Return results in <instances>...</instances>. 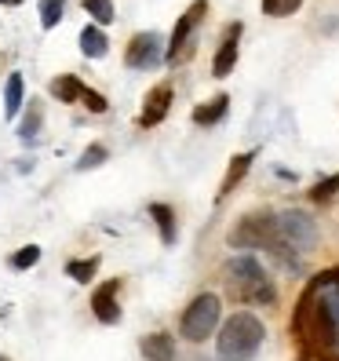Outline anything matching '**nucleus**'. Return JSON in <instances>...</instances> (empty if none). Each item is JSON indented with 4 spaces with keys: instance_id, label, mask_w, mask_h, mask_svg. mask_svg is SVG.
Wrapping results in <instances>:
<instances>
[{
    "instance_id": "obj_1",
    "label": "nucleus",
    "mask_w": 339,
    "mask_h": 361,
    "mask_svg": "<svg viewBox=\"0 0 339 361\" xmlns=\"http://www.w3.org/2000/svg\"><path fill=\"white\" fill-rule=\"evenodd\" d=\"M292 329L314 361H339V270H325L307 285Z\"/></svg>"
},
{
    "instance_id": "obj_2",
    "label": "nucleus",
    "mask_w": 339,
    "mask_h": 361,
    "mask_svg": "<svg viewBox=\"0 0 339 361\" xmlns=\"http://www.w3.org/2000/svg\"><path fill=\"white\" fill-rule=\"evenodd\" d=\"M263 336H266V329H263L259 317L248 314V310H241V314H234V317H230V322L219 329V336H216V354H219V361H248L252 354L263 347Z\"/></svg>"
},
{
    "instance_id": "obj_3",
    "label": "nucleus",
    "mask_w": 339,
    "mask_h": 361,
    "mask_svg": "<svg viewBox=\"0 0 339 361\" xmlns=\"http://www.w3.org/2000/svg\"><path fill=\"white\" fill-rule=\"evenodd\" d=\"M223 281L230 288V295L241 303H273V285L270 278L263 274V267L252 259V256H238L223 267Z\"/></svg>"
},
{
    "instance_id": "obj_4",
    "label": "nucleus",
    "mask_w": 339,
    "mask_h": 361,
    "mask_svg": "<svg viewBox=\"0 0 339 361\" xmlns=\"http://www.w3.org/2000/svg\"><path fill=\"white\" fill-rule=\"evenodd\" d=\"M230 245H234V248H266L278 259H288V245L281 241L278 216H266V212L245 216L234 230H230Z\"/></svg>"
},
{
    "instance_id": "obj_5",
    "label": "nucleus",
    "mask_w": 339,
    "mask_h": 361,
    "mask_svg": "<svg viewBox=\"0 0 339 361\" xmlns=\"http://www.w3.org/2000/svg\"><path fill=\"white\" fill-rule=\"evenodd\" d=\"M219 314H223V307H219V295L201 292L197 300L186 307L183 322H179L183 339H190V343H204V339H208L211 332H216V325H219Z\"/></svg>"
},
{
    "instance_id": "obj_6",
    "label": "nucleus",
    "mask_w": 339,
    "mask_h": 361,
    "mask_svg": "<svg viewBox=\"0 0 339 361\" xmlns=\"http://www.w3.org/2000/svg\"><path fill=\"white\" fill-rule=\"evenodd\" d=\"M204 15H208V0H194V4L183 11V18H179L175 30H172L168 62H183V59H190V51H194V33H197V26L204 23Z\"/></svg>"
},
{
    "instance_id": "obj_7",
    "label": "nucleus",
    "mask_w": 339,
    "mask_h": 361,
    "mask_svg": "<svg viewBox=\"0 0 339 361\" xmlns=\"http://www.w3.org/2000/svg\"><path fill=\"white\" fill-rule=\"evenodd\" d=\"M278 230H281V241L288 245V252H310L317 245V226L307 212H281L278 216Z\"/></svg>"
},
{
    "instance_id": "obj_8",
    "label": "nucleus",
    "mask_w": 339,
    "mask_h": 361,
    "mask_svg": "<svg viewBox=\"0 0 339 361\" xmlns=\"http://www.w3.org/2000/svg\"><path fill=\"white\" fill-rule=\"evenodd\" d=\"M128 66L132 70H154V66H161V62L168 59V48L161 44V37L154 33V30H146V33H135L132 37V44H128Z\"/></svg>"
},
{
    "instance_id": "obj_9",
    "label": "nucleus",
    "mask_w": 339,
    "mask_h": 361,
    "mask_svg": "<svg viewBox=\"0 0 339 361\" xmlns=\"http://www.w3.org/2000/svg\"><path fill=\"white\" fill-rule=\"evenodd\" d=\"M168 106H172V84H157V88H150V95H146V102H142L139 124H142V128L161 124L168 117Z\"/></svg>"
},
{
    "instance_id": "obj_10",
    "label": "nucleus",
    "mask_w": 339,
    "mask_h": 361,
    "mask_svg": "<svg viewBox=\"0 0 339 361\" xmlns=\"http://www.w3.org/2000/svg\"><path fill=\"white\" fill-rule=\"evenodd\" d=\"M238 44H241V23H230L223 40H219V51H216V62H211V73L216 77H226L230 70H234L238 62Z\"/></svg>"
},
{
    "instance_id": "obj_11",
    "label": "nucleus",
    "mask_w": 339,
    "mask_h": 361,
    "mask_svg": "<svg viewBox=\"0 0 339 361\" xmlns=\"http://www.w3.org/2000/svg\"><path fill=\"white\" fill-rule=\"evenodd\" d=\"M117 288H121V281H106V285H99V288L92 292V310H95V317H99L102 325H113L117 317H121Z\"/></svg>"
},
{
    "instance_id": "obj_12",
    "label": "nucleus",
    "mask_w": 339,
    "mask_h": 361,
    "mask_svg": "<svg viewBox=\"0 0 339 361\" xmlns=\"http://www.w3.org/2000/svg\"><path fill=\"white\" fill-rule=\"evenodd\" d=\"M142 354H146V361H172L175 357L172 336H168V332H150L142 339Z\"/></svg>"
},
{
    "instance_id": "obj_13",
    "label": "nucleus",
    "mask_w": 339,
    "mask_h": 361,
    "mask_svg": "<svg viewBox=\"0 0 339 361\" xmlns=\"http://www.w3.org/2000/svg\"><path fill=\"white\" fill-rule=\"evenodd\" d=\"M230 110V95H216V99H208L204 106H197L194 110V124H201V128H208V124H219Z\"/></svg>"
},
{
    "instance_id": "obj_14",
    "label": "nucleus",
    "mask_w": 339,
    "mask_h": 361,
    "mask_svg": "<svg viewBox=\"0 0 339 361\" xmlns=\"http://www.w3.org/2000/svg\"><path fill=\"white\" fill-rule=\"evenodd\" d=\"M48 88H51V95L58 99V102H80L84 99V92H88V84H80L77 77H55L51 84H48Z\"/></svg>"
},
{
    "instance_id": "obj_15",
    "label": "nucleus",
    "mask_w": 339,
    "mask_h": 361,
    "mask_svg": "<svg viewBox=\"0 0 339 361\" xmlns=\"http://www.w3.org/2000/svg\"><path fill=\"white\" fill-rule=\"evenodd\" d=\"M252 161H256V154H238L234 161H230V168H226V176H223V186H219V197H226L230 190H234L245 176H248V168H252Z\"/></svg>"
},
{
    "instance_id": "obj_16",
    "label": "nucleus",
    "mask_w": 339,
    "mask_h": 361,
    "mask_svg": "<svg viewBox=\"0 0 339 361\" xmlns=\"http://www.w3.org/2000/svg\"><path fill=\"white\" fill-rule=\"evenodd\" d=\"M80 51L88 59H102L106 51H110V40H106V33L99 26H84L80 30Z\"/></svg>"
},
{
    "instance_id": "obj_17",
    "label": "nucleus",
    "mask_w": 339,
    "mask_h": 361,
    "mask_svg": "<svg viewBox=\"0 0 339 361\" xmlns=\"http://www.w3.org/2000/svg\"><path fill=\"white\" fill-rule=\"evenodd\" d=\"M150 216L161 230V241L164 245H175V212L168 208V204H150Z\"/></svg>"
},
{
    "instance_id": "obj_18",
    "label": "nucleus",
    "mask_w": 339,
    "mask_h": 361,
    "mask_svg": "<svg viewBox=\"0 0 339 361\" xmlns=\"http://www.w3.org/2000/svg\"><path fill=\"white\" fill-rule=\"evenodd\" d=\"M18 106H23V73H11L4 84V114L15 117Z\"/></svg>"
},
{
    "instance_id": "obj_19",
    "label": "nucleus",
    "mask_w": 339,
    "mask_h": 361,
    "mask_svg": "<svg viewBox=\"0 0 339 361\" xmlns=\"http://www.w3.org/2000/svg\"><path fill=\"white\" fill-rule=\"evenodd\" d=\"M40 121H44V110H40L37 99H30V114L23 117V124H18V135H23V139H37L40 135Z\"/></svg>"
},
{
    "instance_id": "obj_20",
    "label": "nucleus",
    "mask_w": 339,
    "mask_h": 361,
    "mask_svg": "<svg viewBox=\"0 0 339 361\" xmlns=\"http://www.w3.org/2000/svg\"><path fill=\"white\" fill-rule=\"evenodd\" d=\"M66 15V0H40V26L44 30H55Z\"/></svg>"
},
{
    "instance_id": "obj_21",
    "label": "nucleus",
    "mask_w": 339,
    "mask_h": 361,
    "mask_svg": "<svg viewBox=\"0 0 339 361\" xmlns=\"http://www.w3.org/2000/svg\"><path fill=\"white\" fill-rule=\"evenodd\" d=\"M95 270H99V259L92 256V259H73L70 267H66V274L73 281H80V285H88L92 278H95Z\"/></svg>"
},
{
    "instance_id": "obj_22",
    "label": "nucleus",
    "mask_w": 339,
    "mask_h": 361,
    "mask_svg": "<svg viewBox=\"0 0 339 361\" xmlns=\"http://www.w3.org/2000/svg\"><path fill=\"white\" fill-rule=\"evenodd\" d=\"M84 11H88L99 26H106V23H113V18H117L110 0H84Z\"/></svg>"
},
{
    "instance_id": "obj_23",
    "label": "nucleus",
    "mask_w": 339,
    "mask_h": 361,
    "mask_svg": "<svg viewBox=\"0 0 339 361\" xmlns=\"http://www.w3.org/2000/svg\"><path fill=\"white\" fill-rule=\"evenodd\" d=\"M102 161H106V146H99V142H95V146H88V150L80 154V161H77V172H88V168H99Z\"/></svg>"
},
{
    "instance_id": "obj_24",
    "label": "nucleus",
    "mask_w": 339,
    "mask_h": 361,
    "mask_svg": "<svg viewBox=\"0 0 339 361\" xmlns=\"http://www.w3.org/2000/svg\"><path fill=\"white\" fill-rule=\"evenodd\" d=\"M303 0H263V15H273V18H285L300 8Z\"/></svg>"
},
{
    "instance_id": "obj_25",
    "label": "nucleus",
    "mask_w": 339,
    "mask_h": 361,
    "mask_svg": "<svg viewBox=\"0 0 339 361\" xmlns=\"http://www.w3.org/2000/svg\"><path fill=\"white\" fill-rule=\"evenodd\" d=\"M40 263V248L37 245H26V248H18L15 256H11V267L15 270H26V267H37Z\"/></svg>"
},
{
    "instance_id": "obj_26",
    "label": "nucleus",
    "mask_w": 339,
    "mask_h": 361,
    "mask_svg": "<svg viewBox=\"0 0 339 361\" xmlns=\"http://www.w3.org/2000/svg\"><path fill=\"white\" fill-rule=\"evenodd\" d=\"M335 194H339V172L328 176V179H321V183L310 190V197H314V201H328V197H335Z\"/></svg>"
},
{
    "instance_id": "obj_27",
    "label": "nucleus",
    "mask_w": 339,
    "mask_h": 361,
    "mask_svg": "<svg viewBox=\"0 0 339 361\" xmlns=\"http://www.w3.org/2000/svg\"><path fill=\"white\" fill-rule=\"evenodd\" d=\"M80 102H84V106H88V110H92V114H106V99H102L99 92H92V88H88V92H84V99H80Z\"/></svg>"
},
{
    "instance_id": "obj_28",
    "label": "nucleus",
    "mask_w": 339,
    "mask_h": 361,
    "mask_svg": "<svg viewBox=\"0 0 339 361\" xmlns=\"http://www.w3.org/2000/svg\"><path fill=\"white\" fill-rule=\"evenodd\" d=\"M0 4H11L15 8V4H23V0H0Z\"/></svg>"
},
{
    "instance_id": "obj_29",
    "label": "nucleus",
    "mask_w": 339,
    "mask_h": 361,
    "mask_svg": "<svg viewBox=\"0 0 339 361\" xmlns=\"http://www.w3.org/2000/svg\"><path fill=\"white\" fill-rule=\"evenodd\" d=\"M0 361H11V357H4V354H0Z\"/></svg>"
}]
</instances>
